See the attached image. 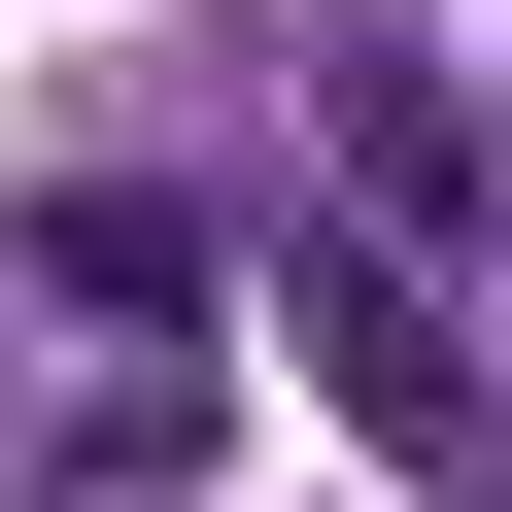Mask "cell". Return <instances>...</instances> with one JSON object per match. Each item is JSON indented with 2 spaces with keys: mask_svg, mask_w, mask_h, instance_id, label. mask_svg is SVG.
Returning <instances> with one entry per match:
<instances>
[{
  "mask_svg": "<svg viewBox=\"0 0 512 512\" xmlns=\"http://www.w3.org/2000/svg\"><path fill=\"white\" fill-rule=\"evenodd\" d=\"M274 308H308V376L376 410V478H512V410H478V308L410 274V239H308Z\"/></svg>",
  "mask_w": 512,
  "mask_h": 512,
  "instance_id": "1",
  "label": "cell"
},
{
  "mask_svg": "<svg viewBox=\"0 0 512 512\" xmlns=\"http://www.w3.org/2000/svg\"><path fill=\"white\" fill-rule=\"evenodd\" d=\"M35 308H69L103 376H205V205H137V171H69V205H35Z\"/></svg>",
  "mask_w": 512,
  "mask_h": 512,
  "instance_id": "2",
  "label": "cell"
}]
</instances>
